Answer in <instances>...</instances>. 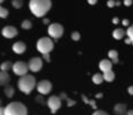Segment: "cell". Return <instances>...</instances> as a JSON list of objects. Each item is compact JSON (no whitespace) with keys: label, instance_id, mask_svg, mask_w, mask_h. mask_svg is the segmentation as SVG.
Masks as SVG:
<instances>
[{"label":"cell","instance_id":"obj_29","mask_svg":"<svg viewBox=\"0 0 133 115\" xmlns=\"http://www.w3.org/2000/svg\"><path fill=\"white\" fill-rule=\"evenodd\" d=\"M66 102H68V104H66V105H68L69 107L74 106V105L76 104V102H75V100H71V99H69V98H68V99H66Z\"/></svg>","mask_w":133,"mask_h":115},{"label":"cell","instance_id":"obj_7","mask_svg":"<svg viewBox=\"0 0 133 115\" xmlns=\"http://www.w3.org/2000/svg\"><path fill=\"white\" fill-rule=\"evenodd\" d=\"M36 89H37L39 95H42V96L50 94V91L52 90L51 81H49V80H41V81H38L37 85H36Z\"/></svg>","mask_w":133,"mask_h":115},{"label":"cell","instance_id":"obj_22","mask_svg":"<svg viewBox=\"0 0 133 115\" xmlns=\"http://www.w3.org/2000/svg\"><path fill=\"white\" fill-rule=\"evenodd\" d=\"M8 10L6 8H4L1 5H0V18H7V16H8Z\"/></svg>","mask_w":133,"mask_h":115},{"label":"cell","instance_id":"obj_3","mask_svg":"<svg viewBox=\"0 0 133 115\" xmlns=\"http://www.w3.org/2000/svg\"><path fill=\"white\" fill-rule=\"evenodd\" d=\"M27 107L21 102H12L5 107V115H27Z\"/></svg>","mask_w":133,"mask_h":115},{"label":"cell","instance_id":"obj_2","mask_svg":"<svg viewBox=\"0 0 133 115\" xmlns=\"http://www.w3.org/2000/svg\"><path fill=\"white\" fill-rule=\"evenodd\" d=\"M36 80H35V77L32 75H25L23 76V77H21L18 79V88L19 90L23 91L24 94L28 95L31 94L33 89L36 87Z\"/></svg>","mask_w":133,"mask_h":115},{"label":"cell","instance_id":"obj_44","mask_svg":"<svg viewBox=\"0 0 133 115\" xmlns=\"http://www.w3.org/2000/svg\"><path fill=\"white\" fill-rule=\"evenodd\" d=\"M132 45H133V41H132Z\"/></svg>","mask_w":133,"mask_h":115},{"label":"cell","instance_id":"obj_15","mask_svg":"<svg viewBox=\"0 0 133 115\" xmlns=\"http://www.w3.org/2000/svg\"><path fill=\"white\" fill-rule=\"evenodd\" d=\"M125 35V32L123 31L122 28H116L114 29V32H113V37L115 38V40H121V38L124 37Z\"/></svg>","mask_w":133,"mask_h":115},{"label":"cell","instance_id":"obj_5","mask_svg":"<svg viewBox=\"0 0 133 115\" xmlns=\"http://www.w3.org/2000/svg\"><path fill=\"white\" fill-rule=\"evenodd\" d=\"M48 33H49V35L51 36L52 38L58 40V38H60L63 35L64 29H63V26L61 24H59V23H53V24H51L49 26Z\"/></svg>","mask_w":133,"mask_h":115},{"label":"cell","instance_id":"obj_12","mask_svg":"<svg viewBox=\"0 0 133 115\" xmlns=\"http://www.w3.org/2000/svg\"><path fill=\"white\" fill-rule=\"evenodd\" d=\"M10 83V76L6 71H0V86L7 87Z\"/></svg>","mask_w":133,"mask_h":115},{"label":"cell","instance_id":"obj_24","mask_svg":"<svg viewBox=\"0 0 133 115\" xmlns=\"http://www.w3.org/2000/svg\"><path fill=\"white\" fill-rule=\"evenodd\" d=\"M126 35L129 36L130 40H132V41H133V24L129 26L128 31H126Z\"/></svg>","mask_w":133,"mask_h":115},{"label":"cell","instance_id":"obj_16","mask_svg":"<svg viewBox=\"0 0 133 115\" xmlns=\"http://www.w3.org/2000/svg\"><path fill=\"white\" fill-rule=\"evenodd\" d=\"M108 58L112 60L113 63H117L118 62V52L115 50H111L108 52Z\"/></svg>","mask_w":133,"mask_h":115},{"label":"cell","instance_id":"obj_38","mask_svg":"<svg viewBox=\"0 0 133 115\" xmlns=\"http://www.w3.org/2000/svg\"><path fill=\"white\" fill-rule=\"evenodd\" d=\"M125 43H126V44H132V40H130V38L128 37V38L125 40Z\"/></svg>","mask_w":133,"mask_h":115},{"label":"cell","instance_id":"obj_37","mask_svg":"<svg viewBox=\"0 0 133 115\" xmlns=\"http://www.w3.org/2000/svg\"><path fill=\"white\" fill-rule=\"evenodd\" d=\"M0 115H5V108L0 107Z\"/></svg>","mask_w":133,"mask_h":115},{"label":"cell","instance_id":"obj_6","mask_svg":"<svg viewBox=\"0 0 133 115\" xmlns=\"http://www.w3.org/2000/svg\"><path fill=\"white\" fill-rule=\"evenodd\" d=\"M28 70H29L28 64L24 61H17L14 63V65H12V71H14V73L17 75V76H21V77L27 75Z\"/></svg>","mask_w":133,"mask_h":115},{"label":"cell","instance_id":"obj_33","mask_svg":"<svg viewBox=\"0 0 133 115\" xmlns=\"http://www.w3.org/2000/svg\"><path fill=\"white\" fill-rule=\"evenodd\" d=\"M128 91H129L130 95H132V96H133V86H130V87L128 88Z\"/></svg>","mask_w":133,"mask_h":115},{"label":"cell","instance_id":"obj_34","mask_svg":"<svg viewBox=\"0 0 133 115\" xmlns=\"http://www.w3.org/2000/svg\"><path fill=\"white\" fill-rule=\"evenodd\" d=\"M122 24L124 25V26H128V25H129V21H128V19H123Z\"/></svg>","mask_w":133,"mask_h":115},{"label":"cell","instance_id":"obj_21","mask_svg":"<svg viewBox=\"0 0 133 115\" xmlns=\"http://www.w3.org/2000/svg\"><path fill=\"white\" fill-rule=\"evenodd\" d=\"M32 26H33V24L29 19H25V21L22 23V28H24V29H31Z\"/></svg>","mask_w":133,"mask_h":115},{"label":"cell","instance_id":"obj_27","mask_svg":"<svg viewBox=\"0 0 133 115\" xmlns=\"http://www.w3.org/2000/svg\"><path fill=\"white\" fill-rule=\"evenodd\" d=\"M92 115H108L105 111H96L92 113Z\"/></svg>","mask_w":133,"mask_h":115},{"label":"cell","instance_id":"obj_31","mask_svg":"<svg viewBox=\"0 0 133 115\" xmlns=\"http://www.w3.org/2000/svg\"><path fill=\"white\" fill-rule=\"evenodd\" d=\"M43 58H44V60H46L48 62H50V53H48V54H43Z\"/></svg>","mask_w":133,"mask_h":115},{"label":"cell","instance_id":"obj_11","mask_svg":"<svg viewBox=\"0 0 133 115\" xmlns=\"http://www.w3.org/2000/svg\"><path fill=\"white\" fill-rule=\"evenodd\" d=\"M112 67H113V62L111 60H108V59H104V60H102L99 62V69L103 71V73L107 72V71H111Z\"/></svg>","mask_w":133,"mask_h":115},{"label":"cell","instance_id":"obj_20","mask_svg":"<svg viewBox=\"0 0 133 115\" xmlns=\"http://www.w3.org/2000/svg\"><path fill=\"white\" fill-rule=\"evenodd\" d=\"M14 94H15V89H14V87H12V86L9 85V86L5 87V95L8 98H11L12 96H14Z\"/></svg>","mask_w":133,"mask_h":115},{"label":"cell","instance_id":"obj_19","mask_svg":"<svg viewBox=\"0 0 133 115\" xmlns=\"http://www.w3.org/2000/svg\"><path fill=\"white\" fill-rule=\"evenodd\" d=\"M12 64L10 61H5V62H2L1 65H0V69H1V71H6L7 72L9 69H12Z\"/></svg>","mask_w":133,"mask_h":115},{"label":"cell","instance_id":"obj_26","mask_svg":"<svg viewBox=\"0 0 133 115\" xmlns=\"http://www.w3.org/2000/svg\"><path fill=\"white\" fill-rule=\"evenodd\" d=\"M107 6L109 8H113L114 6H116V1H114V0H108V1H107Z\"/></svg>","mask_w":133,"mask_h":115},{"label":"cell","instance_id":"obj_28","mask_svg":"<svg viewBox=\"0 0 133 115\" xmlns=\"http://www.w3.org/2000/svg\"><path fill=\"white\" fill-rule=\"evenodd\" d=\"M36 102H38L41 105H44V99H43V97H42V95H39V96L36 97Z\"/></svg>","mask_w":133,"mask_h":115},{"label":"cell","instance_id":"obj_18","mask_svg":"<svg viewBox=\"0 0 133 115\" xmlns=\"http://www.w3.org/2000/svg\"><path fill=\"white\" fill-rule=\"evenodd\" d=\"M103 81H104V77H103V75L101 73H95L92 76V83L96 84V85H101Z\"/></svg>","mask_w":133,"mask_h":115},{"label":"cell","instance_id":"obj_40","mask_svg":"<svg viewBox=\"0 0 133 115\" xmlns=\"http://www.w3.org/2000/svg\"><path fill=\"white\" fill-rule=\"evenodd\" d=\"M43 23H44V24H49V23H50V21H49V19H44V21H43Z\"/></svg>","mask_w":133,"mask_h":115},{"label":"cell","instance_id":"obj_36","mask_svg":"<svg viewBox=\"0 0 133 115\" xmlns=\"http://www.w3.org/2000/svg\"><path fill=\"white\" fill-rule=\"evenodd\" d=\"M118 22H119V21H118L117 17H114V18H113V24H117Z\"/></svg>","mask_w":133,"mask_h":115},{"label":"cell","instance_id":"obj_17","mask_svg":"<svg viewBox=\"0 0 133 115\" xmlns=\"http://www.w3.org/2000/svg\"><path fill=\"white\" fill-rule=\"evenodd\" d=\"M103 77H104V80L105 81H108V83H111V81H113V80L115 79V73L111 70V71L104 72V73H103Z\"/></svg>","mask_w":133,"mask_h":115},{"label":"cell","instance_id":"obj_25","mask_svg":"<svg viewBox=\"0 0 133 115\" xmlns=\"http://www.w3.org/2000/svg\"><path fill=\"white\" fill-rule=\"evenodd\" d=\"M71 38L74 41H79L80 40V34H79V32H74V33H71Z\"/></svg>","mask_w":133,"mask_h":115},{"label":"cell","instance_id":"obj_9","mask_svg":"<svg viewBox=\"0 0 133 115\" xmlns=\"http://www.w3.org/2000/svg\"><path fill=\"white\" fill-rule=\"evenodd\" d=\"M42 67H43V61L41 58H37V57L32 58L28 62V68L33 72H38L42 69Z\"/></svg>","mask_w":133,"mask_h":115},{"label":"cell","instance_id":"obj_8","mask_svg":"<svg viewBox=\"0 0 133 115\" xmlns=\"http://www.w3.org/2000/svg\"><path fill=\"white\" fill-rule=\"evenodd\" d=\"M46 104H48V106L50 110H51L52 113H55V112L61 107V98L59 96H54V95L50 96L48 102H46Z\"/></svg>","mask_w":133,"mask_h":115},{"label":"cell","instance_id":"obj_43","mask_svg":"<svg viewBox=\"0 0 133 115\" xmlns=\"http://www.w3.org/2000/svg\"><path fill=\"white\" fill-rule=\"evenodd\" d=\"M2 2H4V1H2V0H0V4H2Z\"/></svg>","mask_w":133,"mask_h":115},{"label":"cell","instance_id":"obj_30","mask_svg":"<svg viewBox=\"0 0 133 115\" xmlns=\"http://www.w3.org/2000/svg\"><path fill=\"white\" fill-rule=\"evenodd\" d=\"M133 4V2H132V0H125V1H124V5L126 6V7H129V6H131Z\"/></svg>","mask_w":133,"mask_h":115},{"label":"cell","instance_id":"obj_4","mask_svg":"<svg viewBox=\"0 0 133 115\" xmlns=\"http://www.w3.org/2000/svg\"><path fill=\"white\" fill-rule=\"evenodd\" d=\"M36 48H37V51L41 52L42 54H48L53 50L54 44H53V41L50 37H41L37 41Z\"/></svg>","mask_w":133,"mask_h":115},{"label":"cell","instance_id":"obj_32","mask_svg":"<svg viewBox=\"0 0 133 115\" xmlns=\"http://www.w3.org/2000/svg\"><path fill=\"white\" fill-rule=\"evenodd\" d=\"M60 98H61V99H68V97H66L65 93H61V95H60Z\"/></svg>","mask_w":133,"mask_h":115},{"label":"cell","instance_id":"obj_1","mask_svg":"<svg viewBox=\"0 0 133 115\" xmlns=\"http://www.w3.org/2000/svg\"><path fill=\"white\" fill-rule=\"evenodd\" d=\"M52 7V2L50 0H31L29 9L32 14L36 17H43Z\"/></svg>","mask_w":133,"mask_h":115},{"label":"cell","instance_id":"obj_23","mask_svg":"<svg viewBox=\"0 0 133 115\" xmlns=\"http://www.w3.org/2000/svg\"><path fill=\"white\" fill-rule=\"evenodd\" d=\"M11 5H12V7H14V8L18 9V8L23 7V1H22V0H12Z\"/></svg>","mask_w":133,"mask_h":115},{"label":"cell","instance_id":"obj_41","mask_svg":"<svg viewBox=\"0 0 133 115\" xmlns=\"http://www.w3.org/2000/svg\"><path fill=\"white\" fill-rule=\"evenodd\" d=\"M96 97H97V98H102L103 95H102V94H97V95H96Z\"/></svg>","mask_w":133,"mask_h":115},{"label":"cell","instance_id":"obj_14","mask_svg":"<svg viewBox=\"0 0 133 115\" xmlns=\"http://www.w3.org/2000/svg\"><path fill=\"white\" fill-rule=\"evenodd\" d=\"M114 114L115 115H128L125 104H116L114 106Z\"/></svg>","mask_w":133,"mask_h":115},{"label":"cell","instance_id":"obj_10","mask_svg":"<svg viewBox=\"0 0 133 115\" xmlns=\"http://www.w3.org/2000/svg\"><path fill=\"white\" fill-rule=\"evenodd\" d=\"M1 34L7 38H12L18 34V31L16 27H14V26H5L1 31Z\"/></svg>","mask_w":133,"mask_h":115},{"label":"cell","instance_id":"obj_13","mask_svg":"<svg viewBox=\"0 0 133 115\" xmlns=\"http://www.w3.org/2000/svg\"><path fill=\"white\" fill-rule=\"evenodd\" d=\"M25 50H26V45H25L24 42L18 41V42H16V43H14V45H12V51L17 54L24 53Z\"/></svg>","mask_w":133,"mask_h":115},{"label":"cell","instance_id":"obj_39","mask_svg":"<svg viewBox=\"0 0 133 115\" xmlns=\"http://www.w3.org/2000/svg\"><path fill=\"white\" fill-rule=\"evenodd\" d=\"M128 115H133V110L128 111Z\"/></svg>","mask_w":133,"mask_h":115},{"label":"cell","instance_id":"obj_42","mask_svg":"<svg viewBox=\"0 0 133 115\" xmlns=\"http://www.w3.org/2000/svg\"><path fill=\"white\" fill-rule=\"evenodd\" d=\"M1 104H2V99L0 98V107H1Z\"/></svg>","mask_w":133,"mask_h":115},{"label":"cell","instance_id":"obj_35","mask_svg":"<svg viewBox=\"0 0 133 115\" xmlns=\"http://www.w3.org/2000/svg\"><path fill=\"white\" fill-rule=\"evenodd\" d=\"M88 4L89 5H96V4H97V1H96V0H89Z\"/></svg>","mask_w":133,"mask_h":115}]
</instances>
